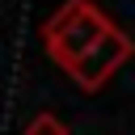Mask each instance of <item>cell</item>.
<instances>
[{"instance_id": "obj_1", "label": "cell", "mask_w": 135, "mask_h": 135, "mask_svg": "<svg viewBox=\"0 0 135 135\" xmlns=\"http://www.w3.org/2000/svg\"><path fill=\"white\" fill-rule=\"evenodd\" d=\"M114 30V21L93 4V0H68L63 8H55L42 21V46L46 55L68 72L76 59H84L105 34Z\"/></svg>"}, {"instance_id": "obj_2", "label": "cell", "mask_w": 135, "mask_h": 135, "mask_svg": "<svg viewBox=\"0 0 135 135\" xmlns=\"http://www.w3.org/2000/svg\"><path fill=\"white\" fill-rule=\"evenodd\" d=\"M131 51H135V46H131V38L114 25V30H110V34H105V38H101L84 59H76V63L68 68V76H72L84 93H97L101 84H110V80H114V72L131 59Z\"/></svg>"}, {"instance_id": "obj_3", "label": "cell", "mask_w": 135, "mask_h": 135, "mask_svg": "<svg viewBox=\"0 0 135 135\" xmlns=\"http://www.w3.org/2000/svg\"><path fill=\"white\" fill-rule=\"evenodd\" d=\"M21 135H72V131H68L55 114H46V110H42V114H34V118L25 122V131H21Z\"/></svg>"}]
</instances>
